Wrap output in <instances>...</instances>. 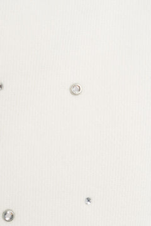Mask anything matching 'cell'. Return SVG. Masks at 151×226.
Returning <instances> with one entry per match:
<instances>
[{"label":"cell","mask_w":151,"mask_h":226,"mask_svg":"<svg viewBox=\"0 0 151 226\" xmlns=\"http://www.w3.org/2000/svg\"><path fill=\"white\" fill-rule=\"evenodd\" d=\"M15 217L14 212L12 210L7 209L5 210L2 213V218L5 222H10L13 221Z\"/></svg>","instance_id":"1"},{"label":"cell","mask_w":151,"mask_h":226,"mask_svg":"<svg viewBox=\"0 0 151 226\" xmlns=\"http://www.w3.org/2000/svg\"><path fill=\"white\" fill-rule=\"evenodd\" d=\"M71 91L74 94H78L82 91V86L78 83H74L70 87Z\"/></svg>","instance_id":"2"}]
</instances>
